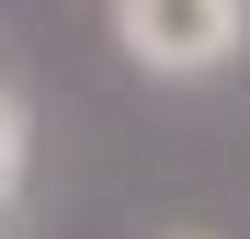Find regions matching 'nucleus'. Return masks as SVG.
<instances>
[{"mask_svg":"<svg viewBox=\"0 0 250 239\" xmlns=\"http://www.w3.org/2000/svg\"><path fill=\"white\" fill-rule=\"evenodd\" d=\"M114 46L148 80H205L250 46V0H114Z\"/></svg>","mask_w":250,"mask_h":239,"instance_id":"nucleus-1","label":"nucleus"},{"mask_svg":"<svg viewBox=\"0 0 250 239\" xmlns=\"http://www.w3.org/2000/svg\"><path fill=\"white\" fill-rule=\"evenodd\" d=\"M23 171H34V126H23V103L0 91V217L23 205Z\"/></svg>","mask_w":250,"mask_h":239,"instance_id":"nucleus-2","label":"nucleus"}]
</instances>
